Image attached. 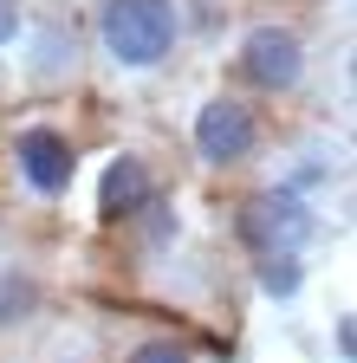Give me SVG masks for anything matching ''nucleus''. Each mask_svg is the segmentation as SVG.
<instances>
[{"label":"nucleus","instance_id":"nucleus-13","mask_svg":"<svg viewBox=\"0 0 357 363\" xmlns=\"http://www.w3.org/2000/svg\"><path fill=\"white\" fill-rule=\"evenodd\" d=\"M59 363H92V357H59Z\"/></svg>","mask_w":357,"mask_h":363},{"label":"nucleus","instance_id":"nucleus-11","mask_svg":"<svg viewBox=\"0 0 357 363\" xmlns=\"http://www.w3.org/2000/svg\"><path fill=\"white\" fill-rule=\"evenodd\" d=\"M20 26H26V7H20V0H0V45H13Z\"/></svg>","mask_w":357,"mask_h":363},{"label":"nucleus","instance_id":"nucleus-5","mask_svg":"<svg viewBox=\"0 0 357 363\" xmlns=\"http://www.w3.org/2000/svg\"><path fill=\"white\" fill-rule=\"evenodd\" d=\"M13 169L20 182L39 195V201H59L72 189V175H78V150H72V136L53 130V123H26L13 136Z\"/></svg>","mask_w":357,"mask_h":363},{"label":"nucleus","instance_id":"nucleus-6","mask_svg":"<svg viewBox=\"0 0 357 363\" xmlns=\"http://www.w3.org/2000/svg\"><path fill=\"white\" fill-rule=\"evenodd\" d=\"M150 201H163L156 169H150L143 156H111L104 175H98V220H104V227H130Z\"/></svg>","mask_w":357,"mask_h":363},{"label":"nucleus","instance_id":"nucleus-1","mask_svg":"<svg viewBox=\"0 0 357 363\" xmlns=\"http://www.w3.org/2000/svg\"><path fill=\"white\" fill-rule=\"evenodd\" d=\"M98 52L123 72H156L169 65L182 39V7L175 0H98Z\"/></svg>","mask_w":357,"mask_h":363},{"label":"nucleus","instance_id":"nucleus-7","mask_svg":"<svg viewBox=\"0 0 357 363\" xmlns=\"http://www.w3.org/2000/svg\"><path fill=\"white\" fill-rule=\"evenodd\" d=\"M39 298H46V292H39V279H33V272L0 266V331H20L26 318L39 311Z\"/></svg>","mask_w":357,"mask_h":363},{"label":"nucleus","instance_id":"nucleus-9","mask_svg":"<svg viewBox=\"0 0 357 363\" xmlns=\"http://www.w3.org/2000/svg\"><path fill=\"white\" fill-rule=\"evenodd\" d=\"M117 363H202L195 357V344L189 337H175V331H150V337H137Z\"/></svg>","mask_w":357,"mask_h":363},{"label":"nucleus","instance_id":"nucleus-2","mask_svg":"<svg viewBox=\"0 0 357 363\" xmlns=\"http://www.w3.org/2000/svg\"><path fill=\"white\" fill-rule=\"evenodd\" d=\"M312 234H319V214H312V201L299 189H286V182L247 195L234 208V240H241L247 259H260V253H305Z\"/></svg>","mask_w":357,"mask_h":363},{"label":"nucleus","instance_id":"nucleus-12","mask_svg":"<svg viewBox=\"0 0 357 363\" xmlns=\"http://www.w3.org/2000/svg\"><path fill=\"white\" fill-rule=\"evenodd\" d=\"M53 65H65V26H53L46 33V52H39V72H53Z\"/></svg>","mask_w":357,"mask_h":363},{"label":"nucleus","instance_id":"nucleus-10","mask_svg":"<svg viewBox=\"0 0 357 363\" xmlns=\"http://www.w3.org/2000/svg\"><path fill=\"white\" fill-rule=\"evenodd\" d=\"M331 337H338V363H357V318H351V311H338Z\"/></svg>","mask_w":357,"mask_h":363},{"label":"nucleus","instance_id":"nucleus-8","mask_svg":"<svg viewBox=\"0 0 357 363\" xmlns=\"http://www.w3.org/2000/svg\"><path fill=\"white\" fill-rule=\"evenodd\" d=\"M253 286H260L266 298H292V292L305 286V259H299V253H260V259H253Z\"/></svg>","mask_w":357,"mask_h":363},{"label":"nucleus","instance_id":"nucleus-4","mask_svg":"<svg viewBox=\"0 0 357 363\" xmlns=\"http://www.w3.org/2000/svg\"><path fill=\"white\" fill-rule=\"evenodd\" d=\"M234 78L253 91V98H286V91H299L305 78V39L299 26H280V20H266L241 39V52H234Z\"/></svg>","mask_w":357,"mask_h":363},{"label":"nucleus","instance_id":"nucleus-3","mask_svg":"<svg viewBox=\"0 0 357 363\" xmlns=\"http://www.w3.org/2000/svg\"><path fill=\"white\" fill-rule=\"evenodd\" d=\"M189 143H195V156L208 169H247L260 156V143H266V123H260V111L241 98V91H221V98H208L195 111Z\"/></svg>","mask_w":357,"mask_h":363}]
</instances>
